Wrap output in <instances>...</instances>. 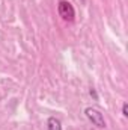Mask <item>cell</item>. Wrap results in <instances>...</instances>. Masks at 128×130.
<instances>
[{
  "label": "cell",
  "instance_id": "cell-1",
  "mask_svg": "<svg viewBox=\"0 0 128 130\" xmlns=\"http://www.w3.org/2000/svg\"><path fill=\"white\" fill-rule=\"evenodd\" d=\"M84 115H86V118L94 126L99 127V129H104L105 127V120H104V117H102V113L99 110H96L94 107H86L84 109Z\"/></svg>",
  "mask_w": 128,
  "mask_h": 130
},
{
  "label": "cell",
  "instance_id": "cell-2",
  "mask_svg": "<svg viewBox=\"0 0 128 130\" xmlns=\"http://www.w3.org/2000/svg\"><path fill=\"white\" fill-rule=\"evenodd\" d=\"M57 12H59V15L63 18L65 21H72L74 17H75V11H74L72 5H71L69 2H66V0L59 2V5H57Z\"/></svg>",
  "mask_w": 128,
  "mask_h": 130
},
{
  "label": "cell",
  "instance_id": "cell-3",
  "mask_svg": "<svg viewBox=\"0 0 128 130\" xmlns=\"http://www.w3.org/2000/svg\"><path fill=\"white\" fill-rule=\"evenodd\" d=\"M47 129L48 130H62V124L56 117H50L47 121Z\"/></svg>",
  "mask_w": 128,
  "mask_h": 130
},
{
  "label": "cell",
  "instance_id": "cell-4",
  "mask_svg": "<svg viewBox=\"0 0 128 130\" xmlns=\"http://www.w3.org/2000/svg\"><path fill=\"white\" fill-rule=\"evenodd\" d=\"M122 115H124V117H128V104L127 103L122 104Z\"/></svg>",
  "mask_w": 128,
  "mask_h": 130
},
{
  "label": "cell",
  "instance_id": "cell-5",
  "mask_svg": "<svg viewBox=\"0 0 128 130\" xmlns=\"http://www.w3.org/2000/svg\"><path fill=\"white\" fill-rule=\"evenodd\" d=\"M91 95H92V97L95 98V100L98 98V95H96V92H95V89H91Z\"/></svg>",
  "mask_w": 128,
  "mask_h": 130
}]
</instances>
